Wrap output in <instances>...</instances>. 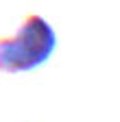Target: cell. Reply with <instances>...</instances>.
<instances>
[{"label":"cell","mask_w":120,"mask_h":122,"mask_svg":"<svg viewBox=\"0 0 120 122\" xmlns=\"http://www.w3.org/2000/svg\"><path fill=\"white\" fill-rule=\"evenodd\" d=\"M57 46L52 26L42 15H28L22 22L18 35L0 39V70L2 72H28L46 61Z\"/></svg>","instance_id":"obj_1"}]
</instances>
